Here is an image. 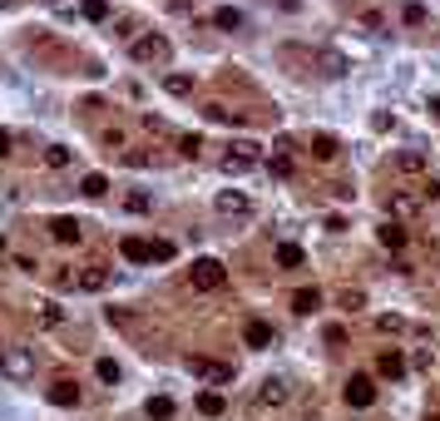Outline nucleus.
I'll list each match as a JSON object with an SVG mask.
<instances>
[{"instance_id":"f257e3e1","label":"nucleus","mask_w":440,"mask_h":421,"mask_svg":"<svg viewBox=\"0 0 440 421\" xmlns=\"http://www.w3.org/2000/svg\"><path fill=\"white\" fill-rule=\"evenodd\" d=\"M129 55H134L139 65H169L174 45H169V35H139V40L129 45Z\"/></svg>"},{"instance_id":"f03ea898","label":"nucleus","mask_w":440,"mask_h":421,"mask_svg":"<svg viewBox=\"0 0 440 421\" xmlns=\"http://www.w3.org/2000/svg\"><path fill=\"white\" fill-rule=\"evenodd\" d=\"M223 283H228V268H223L218 258H198V263H193V288H198V293H218Z\"/></svg>"},{"instance_id":"7ed1b4c3","label":"nucleus","mask_w":440,"mask_h":421,"mask_svg":"<svg viewBox=\"0 0 440 421\" xmlns=\"http://www.w3.org/2000/svg\"><path fill=\"white\" fill-rule=\"evenodd\" d=\"M0 372H6L10 382H25V377L35 372V357H30L25 347H6V352H0Z\"/></svg>"},{"instance_id":"20e7f679","label":"nucleus","mask_w":440,"mask_h":421,"mask_svg":"<svg viewBox=\"0 0 440 421\" xmlns=\"http://www.w3.org/2000/svg\"><path fill=\"white\" fill-rule=\"evenodd\" d=\"M257 159H262V149H257L252 139H243V144H233V149L223 154V169H228V174H248Z\"/></svg>"},{"instance_id":"39448f33","label":"nucleus","mask_w":440,"mask_h":421,"mask_svg":"<svg viewBox=\"0 0 440 421\" xmlns=\"http://www.w3.org/2000/svg\"><path fill=\"white\" fill-rule=\"evenodd\" d=\"M188 372H193V377H203V382H228V377H233V367L213 362V357H188Z\"/></svg>"},{"instance_id":"423d86ee","label":"nucleus","mask_w":440,"mask_h":421,"mask_svg":"<svg viewBox=\"0 0 440 421\" xmlns=\"http://www.w3.org/2000/svg\"><path fill=\"white\" fill-rule=\"evenodd\" d=\"M342 397H347V406H371V401H376V382H371V377H351Z\"/></svg>"},{"instance_id":"0eeeda50","label":"nucleus","mask_w":440,"mask_h":421,"mask_svg":"<svg viewBox=\"0 0 440 421\" xmlns=\"http://www.w3.org/2000/svg\"><path fill=\"white\" fill-rule=\"evenodd\" d=\"M119 253L129 263H153V243L149 238H119Z\"/></svg>"},{"instance_id":"6e6552de","label":"nucleus","mask_w":440,"mask_h":421,"mask_svg":"<svg viewBox=\"0 0 440 421\" xmlns=\"http://www.w3.org/2000/svg\"><path fill=\"white\" fill-rule=\"evenodd\" d=\"M243 342L262 352V347H272V342H278V337H272V327H267V323H257V318H252V323L243 327Z\"/></svg>"},{"instance_id":"1a4fd4ad","label":"nucleus","mask_w":440,"mask_h":421,"mask_svg":"<svg viewBox=\"0 0 440 421\" xmlns=\"http://www.w3.org/2000/svg\"><path fill=\"white\" fill-rule=\"evenodd\" d=\"M376 372H381V377H391V382H396V377H406V357H401L396 347H391V352H381V362H376Z\"/></svg>"},{"instance_id":"9d476101","label":"nucleus","mask_w":440,"mask_h":421,"mask_svg":"<svg viewBox=\"0 0 440 421\" xmlns=\"http://www.w3.org/2000/svg\"><path fill=\"white\" fill-rule=\"evenodd\" d=\"M248 208H252V203H248V193H238V189L218 193V214H228V219H233V214H248Z\"/></svg>"},{"instance_id":"9b49d317","label":"nucleus","mask_w":440,"mask_h":421,"mask_svg":"<svg viewBox=\"0 0 440 421\" xmlns=\"http://www.w3.org/2000/svg\"><path fill=\"white\" fill-rule=\"evenodd\" d=\"M50 233H54V243H79V219H54Z\"/></svg>"},{"instance_id":"f8f14e48","label":"nucleus","mask_w":440,"mask_h":421,"mask_svg":"<svg viewBox=\"0 0 440 421\" xmlns=\"http://www.w3.org/2000/svg\"><path fill=\"white\" fill-rule=\"evenodd\" d=\"M50 401H54V406H79V387H75V382H54V387H50Z\"/></svg>"},{"instance_id":"ddd939ff","label":"nucleus","mask_w":440,"mask_h":421,"mask_svg":"<svg viewBox=\"0 0 440 421\" xmlns=\"http://www.w3.org/2000/svg\"><path fill=\"white\" fill-rule=\"evenodd\" d=\"M317 307H321V293H317V288L292 293V312H302V318H307V312H317Z\"/></svg>"},{"instance_id":"4468645a","label":"nucleus","mask_w":440,"mask_h":421,"mask_svg":"<svg viewBox=\"0 0 440 421\" xmlns=\"http://www.w3.org/2000/svg\"><path fill=\"white\" fill-rule=\"evenodd\" d=\"M396 169H401V174H420V169H425V154H420V149H401V154H396Z\"/></svg>"},{"instance_id":"2eb2a0df","label":"nucleus","mask_w":440,"mask_h":421,"mask_svg":"<svg viewBox=\"0 0 440 421\" xmlns=\"http://www.w3.org/2000/svg\"><path fill=\"white\" fill-rule=\"evenodd\" d=\"M272 258H278V268H302V263H307V253H302L297 243H282V248L272 253Z\"/></svg>"},{"instance_id":"dca6fc26","label":"nucleus","mask_w":440,"mask_h":421,"mask_svg":"<svg viewBox=\"0 0 440 421\" xmlns=\"http://www.w3.org/2000/svg\"><path fill=\"white\" fill-rule=\"evenodd\" d=\"M198 411H203V416H223V411H228L223 392H203V397H198Z\"/></svg>"},{"instance_id":"f3484780","label":"nucleus","mask_w":440,"mask_h":421,"mask_svg":"<svg viewBox=\"0 0 440 421\" xmlns=\"http://www.w3.org/2000/svg\"><path fill=\"white\" fill-rule=\"evenodd\" d=\"M213 25H218V30H243V10H233V6L213 10Z\"/></svg>"},{"instance_id":"a211bd4d","label":"nucleus","mask_w":440,"mask_h":421,"mask_svg":"<svg viewBox=\"0 0 440 421\" xmlns=\"http://www.w3.org/2000/svg\"><path fill=\"white\" fill-rule=\"evenodd\" d=\"M79 193H84V198H104V193H109V179H104V174H84Z\"/></svg>"},{"instance_id":"6ab92c4d","label":"nucleus","mask_w":440,"mask_h":421,"mask_svg":"<svg viewBox=\"0 0 440 421\" xmlns=\"http://www.w3.org/2000/svg\"><path fill=\"white\" fill-rule=\"evenodd\" d=\"M70 159H75V154H70L65 144H50V149H45V164H50V169H70Z\"/></svg>"},{"instance_id":"aec40b11","label":"nucleus","mask_w":440,"mask_h":421,"mask_svg":"<svg viewBox=\"0 0 440 421\" xmlns=\"http://www.w3.org/2000/svg\"><path fill=\"white\" fill-rule=\"evenodd\" d=\"M381 243H386V248H406V228L401 223H381V233H376Z\"/></svg>"},{"instance_id":"412c9836","label":"nucleus","mask_w":440,"mask_h":421,"mask_svg":"<svg viewBox=\"0 0 440 421\" xmlns=\"http://www.w3.org/2000/svg\"><path fill=\"white\" fill-rule=\"evenodd\" d=\"M312 154L317 159H337V139L332 134H312Z\"/></svg>"},{"instance_id":"4be33fe9","label":"nucleus","mask_w":440,"mask_h":421,"mask_svg":"<svg viewBox=\"0 0 440 421\" xmlns=\"http://www.w3.org/2000/svg\"><path fill=\"white\" fill-rule=\"evenodd\" d=\"M144 411H149L153 421H169V416H174V401H169V397H149V406H144Z\"/></svg>"},{"instance_id":"5701e85b","label":"nucleus","mask_w":440,"mask_h":421,"mask_svg":"<svg viewBox=\"0 0 440 421\" xmlns=\"http://www.w3.org/2000/svg\"><path fill=\"white\" fill-rule=\"evenodd\" d=\"M94 372H99V382L114 387V382H119V362H114V357H99V362H94Z\"/></svg>"},{"instance_id":"b1692460","label":"nucleus","mask_w":440,"mask_h":421,"mask_svg":"<svg viewBox=\"0 0 440 421\" xmlns=\"http://www.w3.org/2000/svg\"><path fill=\"white\" fill-rule=\"evenodd\" d=\"M163 89L183 99V94H193V80H188V75H163Z\"/></svg>"},{"instance_id":"393cba45","label":"nucleus","mask_w":440,"mask_h":421,"mask_svg":"<svg viewBox=\"0 0 440 421\" xmlns=\"http://www.w3.org/2000/svg\"><path fill=\"white\" fill-rule=\"evenodd\" d=\"M104 283H109V273H104V268H89V273H79V288H84V293H99Z\"/></svg>"},{"instance_id":"a878e982","label":"nucleus","mask_w":440,"mask_h":421,"mask_svg":"<svg viewBox=\"0 0 440 421\" xmlns=\"http://www.w3.org/2000/svg\"><path fill=\"white\" fill-rule=\"evenodd\" d=\"M267 169L278 174V179H292V169H297V164H292V154H272V164H267Z\"/></svg>"},{"instance_id":"bb28decb","label":"nucleus","mask_w":440,"mask_h":421,"mask_svg":"<svg viewBox=\"0 0 440 421\" xmlns=\"http://www.w3.org/2000/svg\"><path fill=\"white\" fill-rule=\"evenodd\" d=\"M257 401H287V387H282V382H262Z\"/></svg>"},{"instance_id":"cd10ccee","label":"nucleus","mask_w":440,"mask_h":421,"mask_svg":"<svg viewBox=\"0 0 440 421\" xmlns=\"http://www.w3.org/2000/svg\"><path fill=\"white\" fill-rule=\"evenodd\" d=\"M321 65H326V75H347V60L337 55V50H321Z\"/></svg>"},{"instance_id":"c85d7f7f","label":"nucleus","mask_w":440,"mask_h":421,"mask_svg":"<svg viewBox=\"0 0 440 421\" xmlns=\"http://www.w3.org/2000/svg\"><path fill=\"white\" fill-rule=\"evenodd\" d=\"M208 119H218V124H243V115L223 110V104H208Z\"/></svg>"},{"instance_id":"c756f323","label":"nucleus","mask_w":440,"mask_h":421,"mask_svg":"<svg viewBox=\"0 0 440 421\" xmlns=\"http://www.w3.org/2000/svg\"><path fill=\"white\" fill-rule=\"evenodd\" d=\"M84 20H109V0H84Z\"/></svg>"},{"instance_id":"7c9ffc66","label":"nucleus","mask_w":440,"mask_h":421,"mask_svg":"<svg viewBox=\"0 0 440 421\" xmlns=\"http://www.w3.org/2000/svg\"><path fill=\"white\" fill-rule=\"evenodd\" d=\"M169 258H174V243L158 238V243H153V263H169Z\"/></svg>"},{"instance_id":"2f4dec72","label":"nucleus","mask_w":440,"mask_h":421,"mask_svg":"<svg viewBox=\"0 0 440 421\" xmlns=\"http://www.w3.org/2000/svg\"><path fill=\"white\" fill-rule=\"evenodd\" d=\"M129 208H134V214H149L153 198H149V193H129Z\"/></svg>"},{"instance_id":"473e14b6","label":"nucleus","mask_w":440,"mask_h":421,"mask_svg":"<svg viewBox=\"0 0 440 421\" xmlns=\"http://www.w3.org/2000/svg\"><path fill=\"white\" fill-rule=\"evenodd\" d=\"M416 208H420V198H411V193L396 198V214H416Z\"/></svg>"},{"instance_id":"72a5a7b5","label":"nucleus","mask_w":440,"mask_h":421,"mask_svg":"<svg viewBox=\"0 0 440 421\" xmlns=\"http://www.w3.org/2000/svg\"><path fill=\"white\" fill-rule=\"evenodd\" d=\"M179 149H183V154H188V159H193V154H198L203 144H198V134H183V139H179Z\"/></svg>"},{"instance_id":"f704fd0d","label":"nucleus","mask_w":440,"mask_h":421,"mask_svg":"<svg viewBox=\"0 0 440 421\" xmlns=\"http://www.w3.org/2000/svg\"><path fill=\"white\" fill-rule=\"evenodd\" d=\"M425 20V6H406V25H420Z\"/></svg>"},{"instance_id":"c9c22d12","label":"nucleus","mask_w":440,"mask_h":421,"mask_svg":"<svg viewBox=\"0 0 440 421\" xmlns=\"http://www.w3.org/2000/svg\"><path fill=\"white\" fill-rule=\"evenodd\" d=\"M420 198H440V179H430V184L420 189Z\"/></svg>"},{"instance_id":"e433bc0d","label":"nucleus","mask_w":440,"mask_h":421,"mask_svg":"<svg viewBox=\"0 0 440 421\" xmlns=\"http://www.w3.org/2000/svg\"><path fill=\"white\" fill-rule=\"evenodd\" d=\"M10 154V129H0V159Z\"/></svg>"},{"instance_id":"4c0bfd02","label":"nucleus","mask_w":440,"mask_h":421,"mask_svg":"<svg viewBox=\"0 0 440 421\" xmlns=\"http://www.w3.org/2000/svg\"><path fill=\"white\" fill-rule=\"evenodd\" d=\"M0 258H6V238H0Z\"/></svg>"},{"instance_id":"58836bf2","label":"nucleus","mask_w":440,"mask_h":421,"mask_svg":"<svg viewBox=\"0 0 440 421\" xmlns=\"http://www.w3.org/2000/svg\"><path fill=\"white\" fill-rule=\"evenodd\" d=\"M430 110H435V115H440V99H435V104H430Z\"/></svg>"},{"instance_id":"ea45409f","label":"nucleus","mask_w":440,"mask_h":421,"mask_svg":"<svg viewBox=\"0 0 440 421\" xmlns=\"http://www.w3.org/2000/svg\"><path fill=\"white\" fill-rule=\"evenodd\" d=\"M0 6H10V0H0Z\"/></svg>"},{"instance_id":"a19ab883","label":"nucleus","mask_w":440,"mask_h":421,"mask_svg":"<svg viewBox=\"0 0 440 421\" xmlns=\"http://www.w3.org/2000/svg\"><path fill=\"white\" fill-rule=\"evenodd\" d=\"M0 352H6V347H0Z\"/></svg>"}]
</instances>
